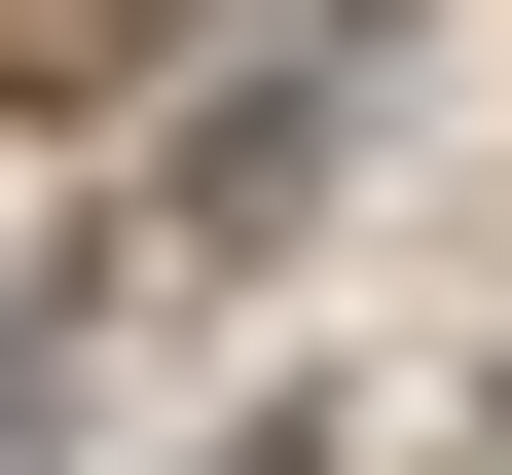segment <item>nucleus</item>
I'll use <instances>...</instances> for the list:
<instances>
[{
  "label": "nucleus",
  "mask_w": 512,
  "mask_h": 475,
  "mask_svg": "<svg viewBox=\"0 0 512 475\" xmlns=\"http://www.w3.org/2000/svg\"><path fill=\"white\" fill-rule=\"evenodd\" d=\"M147 37H183V0H0V74H37V110H110Z\"/></svg>",
  "instance_id": "obj_1"
},
{
  "label": "nucleus",
  "mask_w": 512,
  "mask_h": 475,
  "mask_svg": "<svg viewBox=\"0 0 512 475\" xmlns=\"http://www.w3.org/2000/svg\"><path fill=\"white\" fill-rule=\"evenodd\" d=\"M220 475H330V439H220Z\"/></svg>",
  "instance_id": "obj_2"
}]
</instances>
